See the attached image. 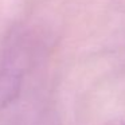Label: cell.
I'll return each mask as SVG.
<instances>
[{"instance_id":"obj_2","label":"cell","mask_w":125,"mask_h":125,"mask_svg":"<svg viewBox=\"0 0 125 125\" xmlns=\"http://www.w3.org/2000/svg\"><path fill=\"white\" fill-rule=\"evenodd\" d=\"M118 125H125V120H124V121H121V124H118Z\"/></svg>"},{"instance_id":"obj_1","label":"cell","mask_w":125,"mask_h":125,"mask_svg":"<svg viewBox=\"0 0 125 125\" xmlns=\"http://www.w3.org/2000/svg\"><path fill=\"white\" fill-rule=\"evenodd\" d=\"M26 58L20 50L12 51L0 67V109H4L18 98L24 78Z\"/></svg>"}]
</instances>
